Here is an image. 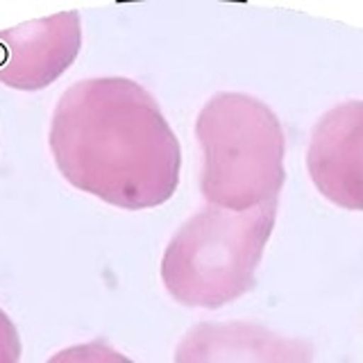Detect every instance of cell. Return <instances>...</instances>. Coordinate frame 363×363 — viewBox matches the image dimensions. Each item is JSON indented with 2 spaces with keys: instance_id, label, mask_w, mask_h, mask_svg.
I'll list each match as a JSON object with an SVG mask.
<instances>
[{
  "instance_id": "cell-1",
  "label": "cell",
  "mask_w": 363,
  "mask_h": 363,
  "mask_svg": "<svg viewBox=\"0 0 363 363\" xmlns=\"http://www.w3.org/2000/svg\"><path fill=\"white\" fill-rule=\"evenodd\" d=\"M48 145L68 184L118 209L162 207L179 184L177 136L150 91L128 77L68 86L52 111Z\"/></svg>"
},
{
  "instance_id": "cell-2",
  "label": "cell",
  "mask_w": 363,
  "mask_h": 363,
  "mask_svg": "<svg viewBox=\"0 0 363 363\" xmlns=\"http://www.w3.org/2000/svg\"><path fill=\"white\" fill-rule=\"evenodd\" d=\"M277 200L247 211L207 204L164 250L162 281L184 306L218 309L255 286V272L275 227Z\"/></svg>"
},
{
  "instance_id": "cell-3",
  "label": "cell",
  "mask_w": 363,
  "mask_h": 363,
  "mask_svg": "<svg viewBox=\"0 0 363 363\" xmlns=\"http://www.w3.org/2000/svg\"><path fill=\"white\" fill-rule=\"evenodd\" d=\"M207 204L247 211L277 200L284 184V130L268 105L245 94H218L196 118Z\"/></svg>"
},
{
  "instance_id": "cell-4",
  "label": "cell",
  "mask_w": 363,
  "mask_h": 363,
  "mask_svg": "<svg viewBox=\"0 0 363 363\" xmlns=\"http://www.w3.org/2000/svg\"><path fill=\"white\" fill-rule=\"evenodd\" d=\"M82 48L79 11L21 23L0 32V84L41 91L71 68Z\"/></svg>"
},
{
  "instance_id": "cell-5",
  "label": "cell",
  "mask_w": 363,
  "mask_h": 363,
  "mask_svg": "<svg viewBox=\"0 0 363 363\" xmlns=\"http://www.w3.org/2000/svg\"><path fill=\"white\" fill-rule=\"evenodd\" d=\"M306 166L329 202L363 211V100L343 102L318 121Z\"/></svg>"
},
{
  "instance_id": "cell-6",
  "label": "cell",
  "mask_w": 363,
  "mask_h": 363,
  "mask_svg": "<svg viewBox=\"0 0 363 363\" xmlns=\"http://www.w3.org/2000/svg\"><path fill=\"white\" fill-rule=\"evenodd\" d=\"M175 363H313V345L245 323H200L175 350Z\"/></svg>"
},
{
  "instance_id": "cell-7",
  "label": "cell",
  "mask_w": 363,
  "mask_h": 363,
  "mask_svg": "<svg viewBox=\"0 0 363 363\" xmlns=\"http://www.w3.org/2000/svg\"><path fill=\"white\" fill-rule=\"evenodd\" d=\"M45 363H134V361L121 354L111 345H107L105 340H94V343H79L57 352Z\"/></svg>"
},
{
  "instance_id": "cell-8",
  "label": "cell",
  "mask_w": 363,
  "mask_h": 363,
  "mask_svg": "<svg viewBox=\"0 0 363 363\" xmlns=\"http://www.w3.org/2000/svg\"><path fill=\"white\" fill-rule=\"evenodd\" d=\"M21 361V336L11 318L0 309V363Z\"/></svg>"
}]
</instances>
